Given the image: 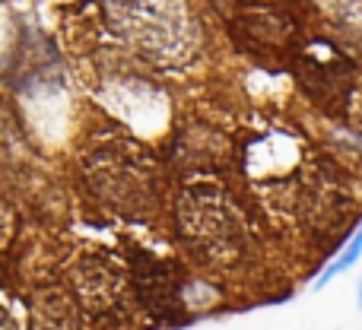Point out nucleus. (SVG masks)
<instances>
[{"instance_id": "obj_3", "label": "nucleus", "mask_w": 362, "mask_h": 330, "mask_svg": "<svg viewBox=\"0 0 362 330\" xmlns=\"http://www.w3.org/2000/svg\"><path fill=\"white\" fill-rule=\"evenodd\" d=\"M124 276L112 267L108 261H83L80 267L74 270V293L76 299L83 302L93 312H102V308H112L115 302L124 295Z\"/></svg>"}, {"instance_id": "obj_2", "label": "nucleus", "mask_w": 362, "mask_h": 330, "mask_svg": "<svg viewBox=\"0 0 362 330\" xmlns=\"http://www.w3.org/2000/svg\"><path fill=\"white\" fill-rule=\"evenodd\" d=\"M178 223L187 242L206 251H226L235 238V219L223 194L213 187H187L178 204Z\"/></svg>"}, {"instance_id": "obj_5", "label": "nucleus", "mask_w": 362, "mask_h": 330, "mask_svg": "<svg viewBox=\"0 0 362 330\" xmlns=\"http://www.w3.org/2000/svg\"><path fill=\"white\" fill-rule=\"evenodd\" d=\"M359 261H362V225L356 229V235H353L350 242H346L344 248L337 251V257H331V264H327V267L318 273V280H315V286H312V289H315V293L327 289L334 280H337V276H344L346 270H353Z\"/></svg>"}, {"instance_id": "obj_4", "label": "nucleus", "mask_w": 362, "mask_h": 330, "mask_svg": "<svg viewBox=\"0 0 362 330\" xmlns=\"http://www.w3.org/2000/svg\"><path fill=\"white\" fill-rule=\"evenodd\" d=\"M35 321L38 330H80L76 305L61 293H45L35 302Z\"/></svg>"}, {"instance_id": "obj_6", "label": "nucleus", "mask_w": 362, "mask_h": 330, "mask_svg": "<svg viewBox=\"0 0 362 330\" xmlns=\"http://www.w3.org/2000/svg\"><path fill=\"white\" fill-rule=\"evenodd\" d=\"M356 305L362 308V280H359V286H356Z\"/></svg>"}, {"instance_id": "obj_1", "label": "nucleus", "mask_w": 362, "mask_h": 330, "mask_svg": "<svg viewBox=\"0 0 362 330\" xmlns=\"http://www.w3.org/2000/svg\"><path fill=\"white\" fill-rule=\"evenodd\" d=\"M118 32L150 61H181L194 48V23L185 0H124L112 10Z\"/></svg>"}]
</instances>
